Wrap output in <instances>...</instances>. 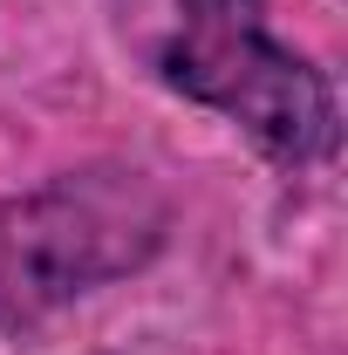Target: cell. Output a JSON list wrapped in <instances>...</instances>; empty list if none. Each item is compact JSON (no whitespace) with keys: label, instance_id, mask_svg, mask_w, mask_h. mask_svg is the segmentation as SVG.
Here are the masks:
<instances>
[{"label":"cell","instance_id":"7a4b0ae2","mask_svg":"<svg viewBox=\"0 0 348 355\" xmlns=\"http://www.w3.org/2000/svg\"><path fill=\"white\" fill-rule=\"evenodd\" d=\"M164 76L232 116L280 164H314L335 150V96L294 48L273 42L266 0H177Z\"/></svg>","mask_w":348,"mask_h":355},{"label":"cell","instance_id":"6da1fadb","mask_svg":"<svg viewBox=\"0 0 348 355\" xmlns=\"http://www.w3.org/2000/svg\"><path fill=\"white\" fill-rule=\"evenodd\" d=\"M164 239V198L137 171H76L0 205V328H35L55 308L130 273Z\"/></svg>","mask_w":348,"mask_h":355}]
</instances>
